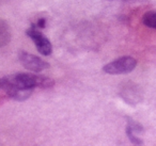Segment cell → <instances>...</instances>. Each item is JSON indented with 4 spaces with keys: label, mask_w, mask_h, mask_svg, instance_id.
<instances>
[{
    "label": "cell",
    "mask_w": 156,
    "mask_h": 146,
    "mask_svg": "<svg viewBox=\"0 0 156 146\" xmlns=\"http://www.w3.org/2000/svg\"><path fill=\"white\" fill-rule=\"evenodd\" d=\"M55 81L45 76L35 74H14L0 78V90L14 100L24 101L32 94L34 88L49 89L52 88Z\"/></svg>",
    "instance_id": "cell-1"
},
{
    "label": "cell",
    "mask_w": 156,
    "mask_h": 146,
    "mask_svg": "<svg viewBox=\"0 0 156 146\" xmlns=\"http://www.w3.org/2000/svg\"><path fill=\"white\" fill-rule=\"evenodd\" d=\"M137 61L132 57H122L112 62L108 63L103 67V71L110 75H121L128 74L136 67Z\"/></svg>",
    "instance_id": "cell-2"
},
{
    "label": "cell",
    "mask_w": 156,
    "mask_h": 146,
    "mask_svg": "<svg viewBox=\"0 0 156 146\" xmlns=\"http://www.w3.org/2000/svg\"><path fill=\"white\" fill-rule=\"evenodd\" d=\"M18 60L25 68L28 71H35V73L45 71L49 67V64L47 62L42 60L39 57L33 56V54H28L26 51H20L18 54Z\"/></svg>",
    "instance_id": "cell-3"
},
{
    "label": "cell",
    "mask_w": 156,
    "mask_h": 146,
    "mask_svg": "<svg viewBox=\"0 0 156 146\" xmlns=\"http://www.w3.org/2000/svg\"><path fill=\"white\" fill-rule=\"evenodd\" d=\"M27 35L34 42L35 46H37V49L40 54H44V56H49L51 54V44L50 42L40 32L39 30L34 28V26H32L31 28H29L28 30L26 31Z\"/></svg>",
    "instance_id": "cell-4"
},
{
    "label": "cell",
    "mask_w": 156,
    "mask_h": 146,
    "mask_svg": "<svg viewBox=\"0 0 156 146\" xmlns=\"http://www.w3.org/2000/svg\"><path fill=\"white\" fill-rule=\"evenodd\" d=\"M11 41V31L9 25L0 19V47L7 45Z\"/></svg>",
    "instance_id": "cell-5"
},
{
    "label": "cell",
    "mask_w": 156,
    "mask_h": 146,
    "mask_svg": "<svg viewBox=\"0 0 156 146\" xmlns=\"http://www.w3.org/2000/svg\"><path fill=\"white\" fill-rule=\"evenodd\" d=\"M142 22L143 24L147 27L152 29H156V12L150 11L143 15L142 17Z\"/></svg>",
    "instance_id": "cell-6"
},
{
    "label": "cell",
    "mask_w": 156,
    "mask_h": 146,
    "mask_svg": "<svg viewBox=\"0 0 156 146\" xmlns=\"http://www.w3.org/2000/svg\"><path fill=\"white\" fill-rule=\"evenodd\" d=\"M126 133H127V137H129V140L133 142L134 144H142V141L135 134V131L130 128L129 126L126 127Z\"/></svg>",
    "instance_id": "cell-7"
},
{
    "label": "cell",
    "mask_w": 156,
    "mask_h": 146,
    "mask_svg": "<svg viewBox=\"0 0 156 146\" xmlns=\"http://www.w3.org/2000/svg\"><path fill=\"white\" fill-rule=\"evenodd\" d=\"M45 26H46V19L45 18H40L37 23V27L40 29H43V28H45Z\"/></svg>",
    "instance_id": "cell-8"
},
{
    "label": "cell",
    "mask_w": 156,
    "mask_h": 146,
    "mask_svg": "<svg viewBox=\"0 0 156 146\" xmlns=\"http://www.w3.org/2000/svg\"><path fill=\"white\" fill-rule=\"evenodd\" d=\"M125 1H127V0H125Z\"/></svg>",
    "instance_id": "cell-9"
}]
</instances>
